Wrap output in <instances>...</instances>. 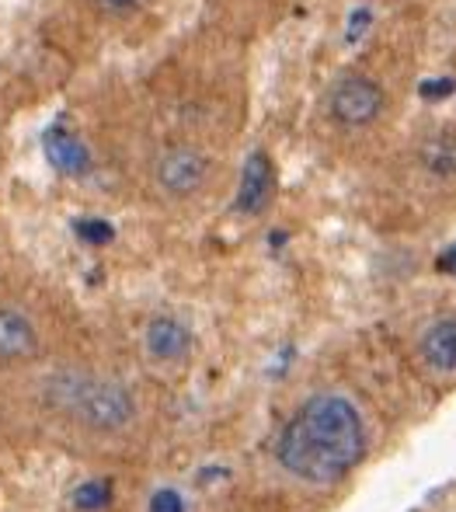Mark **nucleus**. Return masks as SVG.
I'll return each instance as SVG.
<instances>
[{
	"mask_svg": "<svg viewBox=\"0 0 456 512\" xmlns=\"http://www.w3.org/2000/svg\"><path fill=\"white\" fill-rule=\"evenodd\" d=\"M112 502V485L108 481H84L74 492V506L81 512H101Z\"/></svg>",
	"mask_w": 456,
	"mask_h": 512,
	"instance_id": "9b49d317",
	"label": "nucleus"
},
{
	"mask_svg": "<svg viewBox=\"0 0 456 512\" xmlns=\"http://www.w3.org/2000/svg\"><path fill=\"white\" fill-rule=\"evenodd\" d=\"M418 352H422L425 366L436 373H456V321L453 317H443V321L429 324L418 342Z\"/></svg>",
	"mask_w": 456,
	"mask_h": 512,
	"instance_id": "6e6552de",
	"label": "nucleus"
},
{
	"mask_svg": "<svg viewBox=\"0 0 456 512\" xmlns=\"http://www.w3.org/2000/svg\"><path fill=\"white\" fill-rule=\"evenodd\" d=\"M46 157L53 161L56 171H63V175H84L88 164H91L84 143L77 140V136H70L67 129H49L46 133Z\"/></svg>",
	"mask_w": 456,
	"mask_h": 512,
	"instance_id": "9d476101",
	"label": "nucleus"
},
{
	"mask_svg": "<svg viewBox=\"0 0 456 512\" xmlns=\"http://www.w3.org/2000/svg\"><path fill=\"white\" fill-rule=\"evenodd\" d=\"M387 108V95H383L380 81H373L369 74H345L335 81V88L328 91V112L338 126L345 129H366Z\"/></svg>",
	"mask_w": 456,
	"mask_h": 512,
	"instance_id": "7ed1b4c3",
	"label": "nucleus"
},
{
	"mask_svg": "<svg viewBox=\"0 0 456 512\" xmlns=\"http://www.w3.org/2000/svg\"><path fill=\"white\" fill-rule=\"evenodd\" d=\"M439 269H443L446 276H456V244H453L450 251H446L443 258H439Z\"/></svg>",
	"mask_w": 456,
	"mask_h": 512,
	"instance_id": "f3484780",
	"label": "nucleus"
},
{
	"mask_svg": "<svg viewBox=\"0 0 456 512\" xmlns=\"http://www.w3.org/2000/svg\"><path fill=\"white\" fill-rule=\"evenodd\" d=\"M42 398L53 411L91 432H122L136 418V398L126 384L88 370H60L46 377Z\"/></svg>",
	"mask_w": 456,
	"mask_h": 512,
	"instance_id": "f03ea898",
	"label": "nucleus"
},
{
	"mask_svg": "<svg viewBox=\"0 0 456 512\" xmlns=\"http://www.w3.org/2000/svg\"><path fill=\"white\" fill-rule=\"evenodd\" d=\"M369 21H373V14H369V11H356V14H352V21H349V28H352L349 39H359V35L366 32Z\"/></svg>",
	"mask_w": 456,
	"mask_h": 512,
	"instance_id": "dca6fc26",
	"label": "nucleus"
},
{
	"mask_svg": "<svg viewBox=\"0 0 456 512\" xmlns=\"http://www.w3.org/2000/svg\"><path fill=\"white\" fill-rule=\"evenodd\" d=\"M147 4V0H94V7H101L105 14H133V11H140V7Z\"/></svg>",
	"mask_w": 456,
	"mask_h": 512,
	"instance_id": "2eb2a0df",
	"label": "nucleus"
},
{
	"mask_svg": "<svg viewBox=\"0 0 456 512\" xmlns=\"http://www.w3.org/2000/svg\"><path fill=\"white\" fill-rule=\"evenodd\" d=\"M456 91V81H450V77H443V81H425L422 84V98L425 102H439V98L453 95Z\"/></svg>",
	"mask_w": 456,
	"mask_h": 512,
	"instance_id": "4468645a",
	"label": "nucleus"
},
{
	"mask_svg": "<svg viewBox=\"0 0 456 512\" xmlns=\"http://www.w3.org/2000/svg\"><path fill=\"white\" fill-rule=\"evenodd\" d=\"M143 349L154 363H182L192 352V331L178 317H150V324L143 328Z\"/></svg>",
	"mask_w": 456,
	"mask_h": 512,
	"instance_id": "39448f33",
	"label": "nucleus"
},
{
	"mask_svg": "<svg viewBox=\"0 0 456 512\" xmlns=\"http://www.w3.org/2000/svg\"><path fill=\"white\" fill-rule=\"evenodd\" d=\"M77 237H84L88 244H108L115 230L105 220H77Z\"/></svg>",
	"mask_w": 456,
	"mask_h": 512,
	"instance_id": "f8f14e48",
	"label": "nucleus"
},
{
	"mask_svg": "<svg viewBox=\"0 0 456 512\" xmlns=\"http://www.w3.org/2000/svg\"><path fill=\"white\" fill-rule=\"evenodd\" d=\"M272 192H275V171L269 154L255 150L244 164V175H241V189H237L234 209L241 216H258L265 206L272 203Z\"/></svg>",
	"mask_w": 456,
	"mask_h": 512,
	"instance_id": "423d86ee",
	"label": "nucleus"
},
{
	"mask_svg": "<svg viewBox=\"0 0 456 512\" xmlns=\"http://www.w3.org/2000/svg\"><path fill=\"white\" fill-rule=\"evenodd\" d=\"M150 512H185V499L175 488H161V492L150 499Z\"/></svg>",
	"mask_w": 456,
	"mask_h": 512,
	"instance_id": "ddd939ff",
	"label": "nucleus"
},
{
	"mask_svg": "<svg viewBox=\"0 0 456 512\" xmlns=\"http://www.w3.org/2000/svg\"><path fill=\"white\" fill-rule=\"evenodd\" d=\"M39 349L35 321L18 307H0V363H25Z\"/></svg>",
	"mask_w": 456,
	"mask_h": 512,
	"instance_id": "0eeeda50",
	"label": "nucleus"
},
{
	"mask_svg": "<svg viewBox=\"0 0 456 512\" xmlns=\"http://www.w3.org/2000/svg\"><path fill=\"white\" fill-rule=\"evenodd\" d=\"M209 157L199 147L171 143L154 157V185L171 199H188L206 185Z\"/></svg>",
	"mask_w": 456,
	"mask_h": 512,
	"instance_id": "20e7f679",
	"label": "nucleus"
},
{
	"mask_svg": "<svg viewBox=\"0 0 456 512\" xmlns=\"http://www.w3.org/2000/svg\"><path fill=\"white\" fill-rule=\"evenodd\" d=\"M366 453V425L345 394H317L289 418L275 457L293 478L307 485H331L345 478Z\"/></svg>",
	"mask_w": 456,
	"mask_h": 512,
	"instance_id": "f257e3e1",
	"label": "nucleus"
},
{
	"mask_svg": "<svg viewBox=\"0 0 456 512\" xmlns=\"http://www.w3.org/2000/svg\"><path fill=\"white\" fill-rule=\"evenodd\" d=\"M418 164L439 182H456V133L439 129L418 143Z\"/></svg>",
	"mask_w": 456,
	"mask_h": 512,
	"instance_id": "1a4fd4ad",
	"label": "nucleus"
}]
</instances>
